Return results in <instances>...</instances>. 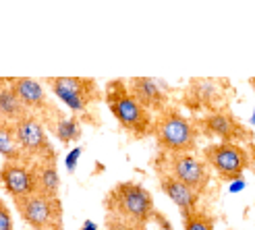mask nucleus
Returning a JSON list of instances; mask_svg holds the SVG:
<instances>
[{"instance_id":"obj_1","label":"nucleus","mask_w":255,"mask_h":230,"mask_svg":"<svg viewBox=\"0 0 255 230\" xmlns=\"http://www.w3.org/2000/svg\"><path fill=\"white\" fill-rule=\"evenodd\" d=\"M104 210L108 212V216L141 226H147L156 218V206L151 193L143 185L133 181L114 185L104 199Z\"/></svg>"},{"instance_id":"obj_2","label":"nucleus","mask_w":255,"mask_h":230,"mask_svg":"<svg viewBox=\"0 0 255 230\" xmlns=\"http://www.w3.org/2000/svg\"><path fill=\"white\" fill-rule=\"evenodd\" d=\"M151 135L164 153H193L197 149L199 133L193 120H189L176 108L170 106H166L154 116Z\"/></svg>"},{"instance_id":"obj_3","label":"nucleus","mask_w":255,"mask_h":230,"mask_svg":"<svg viewBox=\"0 0 255 230\" xmlns=\"http://www.w3.org/2000/svg\"><path fill=\"white\" fill-rule=\"evenodd\" d=\"M104 100L112 112V116L119 120L125 133H129L133 139H145L151 135L154 116L129 96L127 83H123L121 79L108 81L104 87Z\"/></svg>"},{"instance_id":"obj_4","label":"nucleus","mask_w":255,"mask_h":230,"mask_svg":"<svg viewBox=\"0 0 255 230\" xmlns=\"http://www.w3.org/2000/svg\"><path fill=\"white\" fill-rule=\"evenodd\" d=\"M12 133H15L17 145L23 153L25 166L40 160H56V151L50 145L44 124L33 114H27V116L19 118L17 122H12Z\"/></svg>"},{"instance_id":"obj_5","label":"nucleus","mask_w":255,"mask_h":230,"mask_svg":"<svg viewBox=\"0 0 255 230\" xmlns=\"http://www.w3.org/2000/svg\"><path fill=\"white\" fill-rule=\"evenodd\" d=\"M203 162L208 168L224 181H239L243 178V172L251 166V158L243 145L239 143H208L201 151Z\"/></svg>"},{"instance_id":"obj_6","label":"nucleus","mask_w":255,"mask_h":230,"mask_svg":"<svg viewBox=\"0 0 255 230\" xmlns=\"http://www.w3.org/2000/svg\"><path fill=\"white\" fill-rule=\"evenodd\" d=\"M156 168L172 174L176 181L187 185L197 195H203L210 187L212 172L206 162L195 158L193 153H166L164 162H156Z\"/></svg>"},{"instance_id":"obj_7","label":"nucleus","mask_w":255,"mask_h":230,"mask_svg":"<svg viewBox=\"0 0 255 230\" xmlns=\"http://www.w3.org/2000/svg\"><path fill=\"white\" fill-rule=\"evenodd\" d=\"M54 96L67 104L73 112H83L89 104L102 100L100 85L94 79H85V77H50L46 79Z\"/></svg>"},{"instance_id":"obj_8","label":"nucleus","mask_w":255,"mask_h":230,"mask_svg":"<svg viewBox=\"0 0 255 230\" xmlns=\"http://www.w3.org/2000/svg\"><path fill=\"white\" fill-rule=\"evenodd\" d=\"M15 208L21 220L31 228H50L54 230L62 226V206L60 199H50L40 193H31L25 197H15Z\"/></svg>"},{"instance_id":"obj_9","label":"nucleus","mask_w":255,"mask_h":230,"mask_svg":"<svg viewBox=\"0 0 255 230\" xmlns=\"http://www.w3.org/2000/svg\"><path fill=\"white\" fill-rule=\"evenodd\" d=\"M193 124H195L197 133L206 135V137H216L220 143H239L241 145L245 139H249V131L243 126V122L226 110L210 112L206 116L193 120Z\"/></svg>"},{"instance_id":"obj_10","label":"nucleus","mask_w":255,"mask_h":230,"mask_svg":"<svg viewBox=\"0 0 255 230\" xmlns=\"http://www.w3.org/2000/svg\"><path fill=\"white\" fill-rule=\"evenodd\" d=\"M127 92L147 112L158 114L168 106L166 89H162V83L158 79H151V77H133V79L127 83Z\"/></svg>"},{"instance_id":"obj_11","label":"nucleus","mask_w":255,"mask_h":230,"mask_svg":"<svg viewBox=\"0 0 255 230\" xmlns=\"http://www.w3.org/2000/svg\"><path fill=\"white\" fill-rule=\"evenodd\" d=\"M0 183H2L4 191L12 199L37 193L31 168L25 164H19V162H4L2 164V168H0Z\"/></svg>"},{"instance_id":"obj_12","label":"nucleus","mask_w":255,"mask_h":230,"mask_svg":"<svg viewBox=\"0 0 255 230\" xmlns=\"http://www.w3.org/2000/svg\"><path fill=\"white\" fill-rule=\"evenodd\" d=\"M158 178H160V189L164 191V195H166L174 206L181 210V214H191L199 210L197 203H199V195L195 191H191L187 185H183L181 181H176V178L168 172L164 170H158Z\"/></svg>"},{"instance_id":"obj_13","label":"nucleus","mask_w":255,"mask_h":230,"mask_svg":"<svg viewBox=\"0 0 255 230\" xmlns=\"http://www.w3.org/2000/svg\"><path fill=\"white\" fill-rule=\"evenodd\" d=\"M8 87H10V92L15 94V98L21 102V106L27 112L29 110L42 112L48 106L44 87L37 81L29 79V77H12V79H8Z\"/></svg>"},{"instance_id":"obj_14","label":"nucleus","mask_w":255,"mask_h":230,"mask_svg":"<svg viewBox=\"0 0 255 230\" xmlns=\"http://www.w3.org/2000/svg\"><path fill=\"white\" fill-rule=\"evenodd\" d=\"M27 166L33 172L37 193L44 197H50V199H58L60 176H58V168H56V160H40V162H31Z\"/></svg>"},{"instance_id":"obj_15","label":"nucleus","mask_w":255,"mask_h":230,"mask_svg":"<svg viewBox=\"0 0 255 230\" xmlns=\"http://www.w3.org/2000/svg\"><path fill=\"white\" fill-rule=\"evenodd\" d=\"M27 110L21 106V102L15 98V94L10 92L8 81L0 79V118L6 120V122H17L19 118L27 116Z\"/></svg>"},{"instance_id":"obj_16","label":"nucleus","mask_w":255,"mask_h":230,"mask_svg":"<svg viewBox=\"0 0 255 230\" xmlns=\"http://www.w3.org/2000/svg\"><path fill=\"white\" fill-rule=\"evenodd\" d=\"M54 137L60 143L71 145L81 139V122L77 116H60L54 124Z\"/></svg>"},{"instance_id":"obj_17","label":"nucleus","mask_w":255,"mask_h":230,"mask_svg":"<svg viewBox=\"0 0 255 230\" xmlns=\"http://www.w3.org/2000/svg\"><path fill=\"white\" fill-rule=\"evenodd\" d=\"M0 153L6 158V162H19L23 164V153L17 145L15 133H12V124L6 122L0 126Z\"/></svg>"},{"instance_id":"obj_18","label":"nucleus","mask_w":255,"mask_h":230,"mask_svg":"<svg viewBox=\"0 0 255 230\" xmlns=\"http://www.w3.org/2000/svg\"><path fill=\"white\" fill-rule=\"evenodd\" d=\"M183 228L185 230H214L216 224H214L212 216H208L201 210H195V212L183 216Z\"/></svg>"},{"instance_id":"obj_19","label":"nucleus","mask_w":255,"mask_h":230,"mask_svg":"<svg viewBox=\"0 0 255 230\" xmlns=\"http://www.w3.org/2000/svg\"><path fill=\"white\" fill-rule=\"evenodd\" d=\"M106 230H147L141 224H133V222H125L121 218H114V216L106 214Z\"/></svg>"},{"instance_id":"obj_20","label":"nucleus","mask_w":255,"mask_h":230,"mask_svg":"<svg viewBox=\"0 0 255 230\" xmlns=\"http://www.w3.org/2000/svg\"><path fill=\"white\" fill-rule=\"evenodd\" d=\"M0 230H12V216L2 199H0Z\"/></svg>"},{"instance_id":"obj_21","label":"nucleus","mask_w":255,"mask_h":230,"mask_svg":"<svg viewBox=\"0 0 255 230\" xmlns=\"http://www.w3.org/2000/svg\"><path fill=\"white\" fill-rule=\"evenodd\" d=\"M81 153H83V147H75L69 151V156H67V170L73 174L75 170H77V162L81 158Z\"/></svg>"},{"instance_id":"obj_22","label":"nucleus","mask_w":255,"mask_h":230,"mask_svg":"<svg viewBox=\"0 0 255 230\" xmlns=\"http://www.w3.org/2000/svg\"><path fill=\"white\" fill-rule=\"evenodd\" d=\"M241 189H245V181H243V178H239V181H233V185H231L233 193H235V191H241Z\"/></svg>"},{"instance_id":"obj_23","label":"nucleus","mask_w":255,"mask_h":230,"mask_svg":"<svg viewBox=\"0 0 255 230\" xmlns=\"http://www.w3.org/2000/svg\"><path fill=\"white\" fill-rule=\"evenodd\" d=\"M83 230H96V224L94 222H85L83 224Z\"/></svg>"},{"instance_id":"obj_24","label":"nucleus","mask_w":255,"mask_h":230,"mask_svg":"<svg viewBox=\"0 0 255 230\" xmlns=\"http://www.w3.org/2000/svg\"><path fill=\"white\" fill-rule=\"evenodd\" d=\"M2 124H6V120H2V118H0V126H2Z\"/></svg>"},{"instance_id":"obj_25","label":"nucleus","mask_w":255,"mask_h":230,"mask_svg":"<svg viewBox=\"0 0 255 230\" xmlns=\"http://www.w3.org/2000/svg\"><path fill=\"white\" fill-rule=\"evenodd\" d=\"M54 230H65V228H62V226H58V228H54Z\"/></svg>"},{"instance_id":"obj_26","label":"nucleus","mask_w":255,"mask_h":230,"mask_svg":"<svg viewBox=\"0 0 255 230\" xmlns=\"http://www.w3.org/2000/svg\"><path fill=\"white\" fill-rule=\"evenodd\" d=\"M31 230H42V228H31Z\"/></svg>"}]
</instances>
